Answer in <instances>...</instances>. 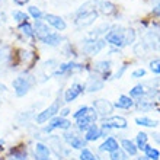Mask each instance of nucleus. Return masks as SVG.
Masks as SVG:
<instances>
[{
    "label": "nucleus",
    "instance_id": "obj_1",
    "mask_svg": "<svg viewBox=\"0 0 160 160\" xmlns=\"http://www.w3.org/2000/svg\"><path fill=\"white\" fill-rule=\"evenodd\" d=\"M96 19H98V12L95 9H90L88 12H83V13H80V15H77L76 25H77V28H86V26L92 25Z\"/></svg>",
    "mask_w": 160,
    "mask_h": 160
},
{
    "label": "nucleus",
    "instance_id": "obj_2",
    "mask_svg": "<svg viewBox=\"0 0 160 160\" xmlns=\"http://www.w3.org/2000/svg\"><path fill=\"white\" fill-rule=\"evenodd\" d=\"M128 124H127V119L124 117H109L108 119H103L102 121V128L103 130H112V128H119V130H124L127 128Z\"/></svg>",
    "mask_w": 160,
    "mask_h": 160
},
{
    "label": "nucleus",
    "instance_id": "obj_3",
    "mask_svg": "<svg viewBox=\"0 0 160 160\" xmlns=\"http://www.w3.org/2000/svg\"><path fill=\"white\" fill-rule=\"evenodd\" d=\"M57 112H58V103H57V102H54V103H52V105H50L47 109H44L42 112H39V114L37 115L35 121H37V124H45L48 119L54 118Z\"/></svg>",
    "mask_w": 160,
    "mask_h": 160
},
{
    "label": "nucleus",
    "instance_id": "obj_4",
    "mask_svg": "<svg viewBox=\"0 0 160 160\" xmlns=\"http://www.w3.org/2000/svg\"><path fill=\"white\" fill-rule=\"evenodd\" d=\"M96 118H98L96 111L93 109V108H90V111H89V112L84 115V117H82V118H79V119H76V121H77V128H79L80 131H86L89 127L95 124Z\"/></svg>",
    "mask_w": 160,
    "mask_h": 160
},
{
    "label": "nucleus",
    "instance_id": "obj_5",
    "mask_svg": "<svg viewBox=\"0 0 160 160\" xmlns=\"http://www.w3.org/2000/svg\"><path fill=\"white\" fill-rule=\"evenodd\" d=\"M13 89H15V93L16 96H25L26 93L29 92V88H31V82L26 77H16L13 80Z\"/></svg>",
    "mask_w": 160,
    "mask_h": 160
},
{
    "label": "nucleus",
    "instance_id": "obj_6",
    "mask_svg": "<svg viewBox=\"0 0 160 160\" xmlns=\"http://www.w3.org/2000/svg\"><path fill=\"white\" fill-rule=\"evenodd\" d=\"M72 127V122L68 119L63 118V117H54L52 119H50L48 125L45 127V132H51L55 128H61V130H68Z\"/></svg>",
    "mask_w": 160,
    "mask_h": 160
},
{
    "label": "nucleus",
    "instance_id": "obj_7",
    "mask_svg": "<svg viewBox=\"0 0 160 160\" xmlns=\"http://www.w3.org/2000/svg\"><path fill=\"white\" fill-rule=\"evenodd\" d=\"M93 109L96 111L99 115L105 117V115L112 114V111H114V105H112L109 101H105V99H98V101L93 102Z\"/></svg>",
    "mask_w": 160,
    "mask_h": 160
},
{
    "label": "nucleus",
    "instance_id": "obj_8",
    "mask_svg": "<svg viewBox=\"0 0 160 160\" xmlns=\"http://www.w3.org/2000/svg\"><path fill=\"white\" fill-rule=\"evenodd\" d=\"M124 35H125V31H122L121 28L119 29H112L111 32L106 34L105 39L115 47H122L124 45Z\"/></svg>",
    "mask_w": 160,
    "mask_h": 160
},
{
    "label": "nucleus",
    "instance_id": "obj_9",
    "mask_svg": "<svg viewBox=\"0 0 160 160\" xmlns=\"http://www.w3.org/2000/svg\"><path fill=\"white\" fill-rule=\"evenodd\" d=\"M83 90H84V88L82 86V84H79V83L72 84V86H70V88L66 90V95H64V101H66V102L74 101L77 96H80V95L83 93Z\"/></svg>",
    "mask_w": 160,
    "mask_h": 160
},
{
    "label": "nucleus",
    "instance_id": "obj_10",
    "mask_svg": "<svg viewBox=\"0 0 160 160\" xmlns=\"http://www.w3.org/2000/svg\"><path fill=\"white\" fill-rule=\"evenodd\" d=\"M64 138H66V141H67L70 146H72L73 148H79V150H83V148H86V140L80 138L79 135L76 134H64Z\"/></svg>",
    "mask_w": 160,
    "mask_h": 160
},
{
    "label": "nucleus",
    "instance_id": "obj_11",
    "mask_svg": "<svg viewBox=\"0 0 160 160\" xmlns=\"http://www.w3.org/2000/svg\"><path fill=\"white\" fill-rule=\"evenodd\" d=\"M103 47H105V41H103V39H99V41H88L86 45H84V52L89 55H95V54H98Z\"/></svg>",
    "mask_w": 160,
    "mask_h": 160
},
{
    "label": "nucleus",
    "instance_id": "obj_12",
    "mask_svg": "<svg viewBox=\"0 0 160 160\" xmlns=\"http://www.w3.org/2000/svg\"><path fill=\"white\" fill-rule=\"evenodd\" d=\"M144 45L150 47L154 51H160V37L156 32H147L144 37Z\"/></svg>",
    "mask_w": 160,
    "mask_h": 160
},
{
    "label": "nucleus",
    "instance_id": "obj_13",
    "mask_svg": "<svg viewBox=\"0 0 160 160\" xmlns=\"http://www.w3.org/2000/svg\"><path fill=\"white\" fill-rule=\"evenodd\" d=\"M35 160H51V152L44 143H37L35 146Z\"/></svg>",
    "mask_w": 160,
    "mask_h": 160
},
{
    "label": "nucleus",
    "instance_id": "obj_14",
    "mask_svg": "<svg viewBox=\"0 0 160 160\" xmlns=\"http://www.w3.org/2000/svg\"><path fill=\"white\" fill-rule=\"evenodd\" d=\"M102 88H103V80H101V77H98L96 74L89 77L88 83L84 86L88 92H96V90H101Z\"/></svg>",
    "mask_w": 160,
    "mask_h": 160
},
{
    "label": "nucleus",
    "instance_id": "obj_15",
    "mask_svg": "<svg viewBox=\"0 0 160 160\" xmlns=\"http://www.w3.org/2000/svg\"><path fill=\"white\" fill-rule=\"evenodd\" d=\"M45 21L50 23L51 26H54L55 29H58V31H64L66 29V22L61 19L60 16H55V15H51V13H47L45 15Z\"/></svg>",
    "mask_w": 160,
    "mask_h": 160
},
{
    "label": "nucleus",
    "instance_id": "obj_16",
    "mask_svg": "<svg viewBox=\"0 0 160 160\" xmlns=\"http://www.w3.org/2000/svg\"><path fill=\"white\" fill-rule=\"evenodd\" d=\"M99 137H101V128H99L96 124L90 125L88 130H86V135H84V140H86V141H96Z\"/></svg>",
    "mask_w": 160,
    "mask_h": 160
},
{
    "label": "nucleus",
    "instance_id": "obj_17",
    "mask_svg": "<svg viewBox=\"0 0 160 160\" xmlns=\"http://www.w3.org/2000/svg\"><path fill=\"white\" fill-rule=\"evenodd\" d=\"M101 152H108V153H112L114 150H117L118 147V143H117V140L114 138V137H108V138L103 141V143L101 144Z\"/></svg>",
    "mask_w": 160,
    "mask_h": 160
},
{
    "label": "nucleus",
    "instance_id": "obj_18",
    "mask_svg": "<svg viewBox=\"0 0 160 160\" xmlns=\"http://www.w3.org/2000/svg\"><path fill=\"white\" fill-rule=\"evenodd\" d=\"M74 70H76V72H80V70H83V66H82V64H77V63L61 64L55 74H64V73H67V72H74Z\"/></svg>",
    "mask_w": 160,
    "mask_h": 160
},
{
    "label": "nucleus",
    "instance_id": "obj_19",
    "mask_svg": "<svg viewBox=\"0 0 160 160\" xmlns=\"http://www.w3.org/2000/svg\"><path fill=\"white\" fill-rule=\"evenodd\" d=\"M114 106H117L119 109H130L131 106H134V101H132L130 96H127V95H121L118 102H117Z\"/></svg>",
    "mask_w": 160,
    "mask_h": 160
},
{
    "label": "nucleus",
    "instance_id": "obj_20",
    "mask_svg": "<svg viewBox=\"0 0 160 160\" xmlns=\"http://www.w3.org/2000/svg\"><path fill=\"white\" fill-rule=\"evenodd\" d=\"M121 146H122V150L127 153V154H130V156H135L137 154V152H138V148H137V146H135L131 140H122L121 141Z\"/></svg>",
    "mask_w": 160,
    "mask_h": 160
},
{
    "label": "nucleus",
    "instance_id": "obj_21",
    "mask_svg": "<svg viewBox=\"0 0 160 160\" xmlns=\"http://www.w3.org/2000/svg\"><path fill=\"white\" fill-rule=\"evenodd\" d=\"M35 29H37V37H38L39 41H42V39L45 38V37H48V35L51 34L50 29H48V26H47L45 23H42L41 21H37Z\"/></svg>",
    "mask_w": 160,
    "mask_h": 160
},
{
    "label": "nucleus",
    "instance_id": "obj_22",
    "mask_svg": "<svg viewBox=\"0 0 160 160\" xmlns=\"http://www.w3.org/2000/svg\"><path fill=\"white\" fill-rule=\"evenodd\" d=\"M135 124H137V125L148 127V128H154V127L159 125V121L148 118V117H138V118H135Z\"/></svg>",
    "mask_w": 160,
    "mask_h": 160
},
{
    "label": "nucleus",
    "instance_id": "obj_23",
    "mask_svg": "<svg viewBox=\"0 0 160 160\" xmlns=\"http://www.w3.org/2000/svg\"><path fill=\"white\" fill-rule=\"evenodd\" d=\"M99 9H101V12L106 16H109V15H114L117 12V8H115L114 3H111V2H101L99 3Z\"/></svg>",
    "mask_w": 160,
    "mask_h": 160
},
{
    "label": "nucleus",
    "instance_id": "obj_24",
    "mask_svg": "<svg viewBox=\"0 0 160 160\" xmlns=\"http://www.w3.org/2000/svg\"><path fill=\"white\" fill-rule=\"evenodd\" d=\"M147 140H148V135L146 134V132H138L137 134V138H135V141H137V148H140V150H144V148L147 147Z\"/></svg>",
    "mask_w": 160,
    "mask_h": 160
},
{
    "label": "nucleus",
    "instance_id": "obj_25",
    "mask_svg": "<svg viewBox=\"0 0 160 160\" xmlns=\"http://www.w3.org/2000/svg\"><path fill=\"white\" fill-rule=\"evenodd\" d=\"M144 152H146V157H147L148 160H159L160 159V152L157 148L147 146V147L144 148Z\"/></svg>",
    "mask_w": 160,
    "mask_h": 160
},
{
    "label": "nucleus",
    "instance_id": "obj_26",
    "mask_svg": "<svg viewBox=\"0 0 160 160\" xmlns=\"http://www.w3.org/2000/svg\"><path fill=\"white\" fill-rule=\"evenodd\" d=\"M60 41H61V37H60L58 34H52V32L42 39V42H44V44H48V45H58Z\"/></svg>",
    "mask_w": 160,
    "mask_h": 160
},
{
    "label": "nucleus",
    "instance_id": "obj_27",
    "mask_svg": "<svg viewBox=\"0 0 160 160\" xmlns=\"http://www.w3.org/2000/svg\"><path fill=\"white\" fill-rule=\"evenodd\" d=\"M109 159L111 160H127L128 156H127V153L122 148H117L112 153H109Z\"/></svg>",
    "mask_w": 160,
    "mask_h": 160
},
{
    "label": "nucleus",
    "instance_id": "obj_28",
    "mask_svg": "<svg viewBox=\"0 0 160 160\" xmlns=\"http://www.w3.org/2000/svg\"><path fill=\"white\" fill-rule=\"evenodd\" d=\"M135 41V31L134 29H125V35H124V45H131Z\"/></svg>",
    "mask_w": 160,
    "mask_h": 160
},
{
    "label": "nucleus",
    "instance_id": "obj_29",
    "mask_svg": "<svg viewBox=\"0 0 160 160\" xmlns=\"http://www.w3.org/2000/svg\"><path fill=\"white\" fill-rule=\"evenodd\" d=\"M146 95V90H144V88L141 86V84H137L134 89H131L130 90V98H141Z\"/></svg>",
    "mask_w": 160,
    "mask_h": 160
},
{
    "label": "nucleus",
    "instance_id": "obj_30",
    "mask_svg": "<svg viewBox=\"0 0 160 160\" xmlns=\"http://www.w3.org/2000/svg\"><path fill=\"white\" fill-rule=\"evenodd\" d=\"M19 29L22 31V34H25L26 37H34V29H32V26L28 23V22H23L19 25Z\"/></svg>",
    "mask_w": 160,
    "mask_h": 160
},
{
    "label": "nucleus",
    "instance_id": "obj_31",
    "mask_svg": "<svg viewBox=\"0 0 160 160\" xmlns=\"http://www.w3.org/2000/svg\"><path fill=\"white\" fill-rule=\"evenodd\" d=\"M95 68H96V72H102L103 74H106V73L109 72V68H111V63L109 61H99Z\"/></svg>",
    "mask_w": 160,
    "mask_h": 160
},
{
    "label": "nucleus",
    "instance_id": "obj_32",
    "mask_svg": "<svg viewBox=\"0 0 160 160\" xmlns=\"http://www.w3.org/2000/svg\"><path fill=\"white\" fill-rule=\"evenodd\" d=\"M80 160H98V157L89 148H83L82 153H80Z\"/></svg>",
    "mask_w": 160,
    "mask_h": 160
},
{
    "label": "nucleus",
    "instance_id": "obj_33",
    "mask_svg": "<svg viewBox=\"0 0 160 160\" xmlns=\"http://www.w3.org/2000/svg\"><path fill=\"white\" fill-rule=\"evenodd\" d=\"M150 70L156 74H160V58H156V60H152L150 61Z\"/></svg>",
    "mask_w": 160,
    "mask_h": 160
},
{
    "label": "nucleus",
    "instance_id": "obj_34",
    "mask_svg": "<svg viewBox=\"0 0 160 160\" xmlns=\"http://www.w3.org/2000/svg\"><path fill=\"white\" fill-rule=\"evenodd\" d=\"M89 111H90V108H89V106H82V108H79V111H77V112H74L73 118H74V119L82 118V117H84V115L88 114Z\"/></svg>",
    "mask_w": 160,
    "mask_h": 160
},
{
    "label": "nucleus",
    "instance_id": "obj_35",
    "mask_svg": "<svg viewBox=\"0 0 160 160\" xmlns=\"http://www.w3.org/2000/svg\"><path fill=\"white\" fill-rule=\"evenodd\" d=\"M29 13H31V16L34 18V19H37V21H39V19L42 18L41 10H39L37 6H31V8H29Z\"/></svg>",
    "mask_w": 160,
    "mask_h": 160
},
{
    "label": "nucleus",
    "instance_id": "obj_36",
    "mask_svg": "<svg viewBox=\"0 0 160 160\" xmlns=\"http://www.w3.org/2000/svg\"><path fill=\"white\" fill-rule=\"evenodd\" d=\"M13 18H15V21L21 22V23H23V22H26V19H28V16H26L23 12H19V10H16V12H13Z\"/></svg>",
    "mask_w": 160,
    "mask_h": 160
},
{
    "label": "nucleus",
    "instance_id": "obj_37",
    "mask_svg": "<svg viewBox=\"0 0 160 160\" xmlns=\"http://www.w3.org/2000/svg\"><path fill=\"white\" fill-rule=\"evenodd\" d=\"M134 52L137 55H146V45H144V42H140V44H137L134 47Z\"/></svg>",
    "mask_w": 160,
    "mask_h": 160
},
{
    "label": "nucleus",
    "instance_id": "obj_38",
    "mask_svg": "<svg viewBox=\"0 0 160 160\" xmlns=\"http://www.w3.org/2000/svg\"><path fill=\"white\" fill-rule=\"evenodd\" d=\"M143 76H146V70H144V68H137V70H134L132 74H131L132 79H140V77H143Z\"/></svg>",
    "mask_w": 160,
    "mask_h": 160
},
{
    "label": "nucleus",
    "instance_id": "obj_39",
    "mask_svg": "<svg viewBox=\"0 0 160 160\" xmlns=\"http://www.w3.org/2000/svg\"><path fill=\"white\" fill-rule=\"evenodd\" d=\"M140 108V109H143V111H147V109H152L153 108V103H148L147 101H141L138 103V105H137Z\"/></svg>",
    "mask_w": 160,
    "mask_h": 160
},
{
    "label": "nucleus",
    "instance_id": "obj_40",
    "mask_svg": "<svg viewBox=\"0 0 160 160\" xmlns=\"http://www.w3.org/2000/svg\"><path fill=\"white\" fill-rule=\"evenodd\" d=\"M125 70H127V64H124V66H122V67L119 68L118 72L115 73L114 79H121V77H122V74H124V73H125Z\"/></svg>",
    "mask_w": 160,
    "mask_h": 160
},
{
    "label": "nucleus",
    "instance_id": "obj_41",
    "mask_svg": "<svg viewBox=\"0 0 160 160\" xmlns=\"http://www.w3.org/2000/svg\"><path fill=\"white\" fill-rule=\"evenodd\" d=\"M68 114H70V109L64 108V109L61 111V112H60V117H63V118H64V117H66V115H68Z\"/></svg>",
    "mask_w": 160,
    "mask_h": 160
},
{
    "label": "nucleus",
    "instance_id": "obj_42",
    "mask_svg": "<svg viewBox=\"0 0 160 160\" xmlns=\"http://www.w3.org/2000/svg\"><path fill=\"white\" fill-rule=\"evenodd\" d=\"M153 13H154V15H157V16H160V3L157 4L154 9H153Z\"/></svg>",
    "mask_w": 160,
    "mask_h": 160
},
{
    "label": "nucleus",
    "instance_id": "obj_43",
    "mask_svg": "<svg viewBox=\"0 0 160 160\" xmlns=\"http://www.w3.org/2000/svg\"><path fill=\"white\" fill-rule=\"evenodd\" d=\"M153 138H154V141H156V143L160 144V134H159V132H154V134H153Z\"/></svg>",
    "mask_w": 160,
    "mask_h": 160
},
{
    "label": "nucleus",
    "instance_id": "obj_44",
    "mask_svg": "<svg viewBox=\"0 0 160 160\" xmlns=\"http://www.w3.org/2000/svg\"><path fill=\"white\" fill-rule=\"evenodd\" d=\"M29 0H15V3H18V4H25V3H28Z\"/></svg>",
    "mask_w": 160,
    "mask_h": 160
},
{
    "label": "nucleus",
    "instance_id": "obj_45",
    "mask_svg": "<svg viewBox=\"0 0 160 160\" xmlns=\"http://www.w3.org/2000/svg\"><path fill=\"white\" fill-rule=\"evenodd\" d=\"M138 160H148L147 157H138Z\"/></svg>",
    "mask_w": 160,
    "mask_h": 160
},
{
    "label": "nucleus",
    "instance_id": "obj_46",
    "mask_svg": "<svg viewBox=\"0 0 160 160\" xmlns=\"http://www.w3.org/2000/svg\"><path fill=\"white\" fill-rule=\"evenodd\" d=\"M3 2H4V0H0V4H2V3H3Z\"/></svg>",
    "mask_w": 160,
    "mask_h": 160
},
{
    "label": "nucleus",
    "instance_id": "obj_47",
    "mask_svg": "<svg viewBox=\"0 0 160 160\" xmlns=\"http://www.w3.org/2000/svg\"><path fill=\"white\" fill-rule=\"evenodd\" d=\"M159 101H160V96H159Z\"/></svg>",
    "mask_w": 160,
    "mask_h": 160
},
{
    "label": "nucleus",
    "instance_id": "obj_48",
    "mask_svg": "<svg viewBox=\"0 0 160 160\" xmlns=\"http://www.w3.org/2000/svg\"><path fill=\"white\" fill-rule=\"evenodd\" d=\"M72 160H73V159H72Z\"/></svg>",
    "mask_w": 160,
    "mask_h": 160
}]
</instances>
